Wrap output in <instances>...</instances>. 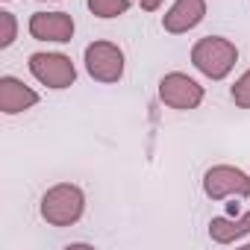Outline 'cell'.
<instances>
[{
	"instance_id": "cell-10",
	"label": "cell",
	"mask_w": 250,
	"mask_h": 250,
	"mask_svg": "<svg viewBox=\"0 0 250 250\" xmlns=\"http://www.w3.org/2000/svg\"><path fill=\"white\" fill-rule=\"evenodd\" d=\"M247 232H250V212H244L235 221H229V218H212L209 221V235L218 244H232Z\"/></svg>"
},
{
	"instance_id": "cell-9",
	"label": "cell",
	"mask_w": 250,
	"mask_h": 250,
	"mask_svg": "<svg viewBox=\"0 0 250 250\" xmlns=\"http://www.w3.org/2000/svg\"><path fill=\"white\" fill-rule=\"evenodd\" d=\"M36 103H39V94L30 85H24L15 77H0V109L6 115H18Z\"/></svg>"
},
{
	"instance_id": "cell-1",
	"label": "cell",
	"mask_w": 250,
	"mask_h": 250,
	"mask_svg": "<svg viewBox=\"0 0 250 250\" xmlns=\"http://www.w3.org/2000/svg\"><path fill=\"white\" fill-rule=\"evenodd\" d=\"M238 59V50L229 39H221V36H206L200 39L194 47H191V62L200 74H206L209 80H224L232 65Z\"/></svg>"
},
{
	"instance_id": "cell-13",
	"label": "cell",
	"mask_w": 250,
	"mask_h": 250,
	"mask_svg": "<svg viewBox=\"0 0 250 250\" xmlns=\"http://www.w3.org/2000/svg\"><path fill=\"white\" fill-rule=\"evenodd\" d=\"M18 36V21L12 12H0V47H9Z\"/></svg>"
},
{
	"instance_id": "cell-5",
	"label": "cell",
	"mask_w": 250,
	"mask_h": 250,
	"mask_svg": "<svg viewBox=\"0 0 250 250\" xmlns=\"http://www.w3.org/2000/svg\"><path fill=\"white\" fill-rule=\"evenodd\" d=\"M203 191L206 197L212 200H221V197H250V177L241 171V168H232V165H215L206 171L203 177Z\"/></svg>"
},
{
	"instance_id": "cell-14",
	"label": "cell",
	"mask_w": 250,
	"mask_h": 250,
	"mask_svg": "<svg viewBox=\"0 0 250 250\" xmlns=\"http://www.w3.org/2000/svg\"><path fill=\"white\" fill-rule=\"evenodd\" d=\"M142 3V9H147V12H156L159 6H162V0H139Z\"/></svg>"
},
{
	"instance_id": "cell-11",
	"label": "cell",
	"mask_w": 250,
	"mask_h": 250,
	"mask_svg": "<svg viewBox=\"0 0 250 250\" xmlns=\"http://www.w3.org/2000/svg\"><path fill=\"white\" fill-rule=\"evenodd\" d=\"M88 9L97 18H115L130 9V0H88Z\"/></svg>"
},
{
	"instance_id": "cell-8",
	"label": "cell",
	"mask_w": 250,
	"mask_h": 250,
	"mask_svg": "<svg viewBox=\"0 0 250 250\" xmlns=\"http://www.w3.org/2000/svg\"><path fill=\"white\" fill-rule=\"evenodd\" d=\"M203 15H206V0H177V3L165 12L162 27H165V33L180 36V33L194 30L203 21Z\"/></svg>"
},
{
	"instance_id": "cell-6",
	"label": "cell",
	"mask_w": 250,
	"mask_h": 250,
	"mask_svg": "<svg viewBox=\"0 0 250 250\" xmlns=\"http://www.w3.org/2000/svg\"><path fill=\"white\" fill-rule=\"evenodd\" d=\"M159 97L171 109H197L203 103V85H197L188 74H165L159 83Z\"/></svg>"
},
{
	"instance_id": "cell-4",
	"label": "cell",
	"mask_w": 250,
	"mask_h": 250,
	"mask_svg": "<svg viewBox=\"0 0 250 250\" xmlns=\"http://www.w3.org/2000/svg\"><path fill=\"white\" fill-rule=\"evenodd\" d=\"M30 71L47 88H68L77 80V68L65 53H33L30 56Z\"/></svg>"
},
{
	"instance_id": "cell-12",
	"label": "cell",
	"mask_w": 250,
	"mask_h": 250,
	"mask_svg": "<svg viewBox=\"0 0 250 250\" xmlns=\"http://www.w3.org/2000/svg\"><path fill=\"white\" fill-rule=\"evenodd\" d=\"M232 100H235L238 109H250V68L235 80V85H232Z\"/></svg>"
},
{
	"instance_id": "cell-15",
	"label": "cell",
	"mask_w": 250,
	"mask_h": 250,
	"mask_svg": "<svg viewBox=\"0 0 250 250\" xmlns=\"http://www.w3.org/2000/svg\"><path fill=\"white\" fill-rule=\"evenodd\" d=\"M247 250H250V244H247Z\"/></svg>"
},
{
	"instance_id": "cell-2",
	"label": "cell",
	"mask_w": 250,
	"mask_h": 250,
	"mask_svg": "<svg viewBox=\"0 0 250 250\" xmlns=\"http://www.w3.org/2000/svg\"><path fill=\"white\" fill-rule=\"evenodd\" d=\"M83 209H85V197L71 183H59V186L47 188L44 197H42V218L53 227L77 224L83 218Z\"/></svg>"
},
{
	"instance_id": "cell-7",
	"label": "cell",
	"mask_w": 250,
	"mask_h": 250,
	"mask_svg": "<svg viewBox=\"0 0 250 250\" xmlns=\"http://www.w3.org/2000/svg\"><path fill=\"white\" fill-rule=\"evenodd\" d=\"M30 36L39 42L65 44L74 39V18L68 12H36L30 18Z\"/></svg>"
},
{
	"instance_id": "cell-3",
	"label": "cell",
	"mask_w": 250,
	"mask_h": 250,
	"mask_svg": "<svg viewBox=\"0 0 250 250\" xmlns=\"http://www.w3.org/2000/svg\"><path fill=\"white\" fill-rule=\"evenodd\" d=\"M85 71L97 83H118L124 77V50L112 42H91L85 47Z\"/></svg>"
}]
</instances>
